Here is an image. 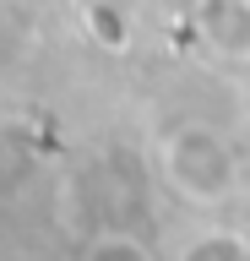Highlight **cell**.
Returning <instances> with one entry per match:
<instances>
[{
	"label": "cell",
	"mask_w": 250,
	"mask_h": 261,
	"mask_svg": "<svg viewBox=\"0 0 250 261\" xmlns=\"http://www.w3.org/2000/svg\"><path fill=\"white\" fill-rule=\"evenodd\" d=\"M163 174L169 185L201 207L234 196V152L212 125H180L163 142Z\"/></svg>",
	"instance_id": "cell-1"
},
{
	"label": "cell",
	"mask_w": 250,
	"mask_h": 261,
	"mask_svg": "<svg viewBox=\"0 0 250 261\" xmlns=\"http://www.w3.org/2000/svg\"><path fill=\"white\" fill-rule=\"evenodd\" d=\"M196 33L223 60H250V0H196Z\"/></svg>",
	"instance_id": "cell-2"
},
{
	"label": "cell",
	"mask_w": 250,
	"mask_h": 261,
	"mask_svg": "<svg viewBox=\"0 0 250 261\" xmlns=\"http://www.w3.org/2000/svg\"><path fill=\"white\" fill-rule=\"evenodd\" d=\"M180 261H250V245H245V234L212 228V234H196V240L185 245Z\"/></svg>",
	"instance_id": "cell-3"
},
{
	"label": "cell",
	"mask_w": 250,
	"mask_h": 261,
	"mask_svg": "<svg viewBox=\"0 0 250 261\" xmlns=\"http://www.w3.org/2000/svg\"><path fill=\"white\" fill-rule=\"evenodd\" d=\"M82 261H152V250L142 240H131V234H98Z\"/></svg>",
	"instance_id": "cell-4"
},
{
	"label": "cell",
	"mask_w": 250,
	"mask_h": 261,
	"mask_svg": "<svg viewBox=\"0 0 250 261\" xmlns=\"http://www.w3.org/2000/svg\"><path fill=\"white\" fill-rule=\"evenodd\" d=\"M239 234H245V245H250V196H245V218H239Z\"/></svg>",
	"instance_id": "cell-5"
}]
</instances>
